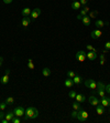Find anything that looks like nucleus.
Masks as SVG:
<instances>
[{"mask_svg":"<svg viewBox=\"0 0 110 123\" xmlns=\"http://www.w3.org/2000/svg\"><path fill=\"white\" fill-rule=\"evenodd\" d=\"M76 75V72L75 71H67V77H68V78H74V77H75Z\"/></svg>","mask_w":110,"mask_h":123,"instance_id":"27","label":"nucleus"},{"mask_svg":"<svg viewBox=\"0 0 110 123\" xmlns=\"http://www.w3.org/2000/svg\"><path fill=\"white\" fill-rule=\"evenodd\" d=\"M82 18H83L82 15H78V16H77V19H78V20H82Z\"/></svg>","mask_w":110,"mask_h":123,"instance_id":"43","label":"nucleus"},{"mask_svg":"<svg viewBox=\"0 0 110 123\" xmlns=\"http://www.w3.org/2000/svg\"><path fill=\"white\" fill-rule=\"evenodd\" d=\"M102 52H104V54H106V53H108V50H107V49H105Z\"/></svg>","mask_w":110,"mask_h":123,"instance_id":"44","label":"nucleus"},{"mask_svg":"<svg viewBox=\"0 0 110 123\" xmlns=\"http://www.w3.org/2000/svg\"><path fill=\"white\" fill-rule=\"evenodd\" d=\"M95 25H96V27H97L98 29H101V28H104L105 26H108L109 22H105V21H102V20H96Z\"/></svg>","mask_w":110,"mask_h":123,"instance_id":"13","label":"nucleus"},{"mask_svg":"<svg viewBox=\"0 0 110 123\" xmlns=\"http://www.w3.org/2000/svg\"><path fill=\"white\" fill-rule=\"evenodd\" d=\"M77 114H78V111L73 110V112H72V118H73V119H77Z\"/></svg>","mask_w":110,"mask_h":123,"instance_id":"32","label":"nucleus"},{"mask_svg":"<svg viewBox=\"0 0 110 123\" xmlns=\"http://www.w3.org/2000/svg\"><path fill=\"white\" fill-rule=\"evenodd\" d=\"M86 58H87L88 60H90V61H94V60L97 59V52L96 51H88L87 53H86Z\"/></svg>","mask_w":110,"mask_h":123,"instance_id":"8","label":"nucleus"},{"mask_svg":"<svg viewBox=\"0 0 110 123\" xmlns=\"http://www.w3.org/2000/svg\"><path fill=\"white\" fill-rule=\"evenodd\" d=\"M2 62H3V58L2 57H0V67L2 65Z\"/></svg>","mask_w":110,"mask_h":123,"instance_id":"42","label":"nucleus"},{"mask_svg":"<svg viewBox=\"0 0 110 123\" xmlns=\"http://www.w3.org/2000/svg\"><path fill=\"white\" fill-rule=\"evenodd\" d=\"M97 11H91V12H90V11H89V15H88V16H89V18H90V19H91V18H96V16H97Z\"/></svg>","mask_w":110,"mask_h":123,"instance_id":"29","label":"nucleus"},{"mask_svg":"<svg viewBox=\"0 0 110 123\" xmlns=\"http://www.w3.org/2000/svg\"><path fill=\"white\" fill-rule=\"evenodd\" d=\"M88 102L92 107H97L98 104H100V100L98 98H96L95 95H90V97L88 98Z\"/></svg>","mask_w":110,"mask_h":123,"instance_id":"6","label":"nucleus"},{"mask_svg":"<svg viewBox=\"0 0 110 123\" xmlns=\"http://www.w3.org/2000/svg\"><path fill=\"white\" fill-rule=\"evenodd\" d=\"M9 80H10V70L7 69L6 71H4V75L1 77V80H0V81H1L2 84H7L9 82Z\"/></svg>","mask_w":110,"mask_h":123,"instance_id":"7","label":"nucleus"},{"mask_svg":"<svg viewBox=\"0 0 110 123\" xmlns=\"http://www.w3.org/2000/svg\"><path fill=\"white\" fill-rule=\"evenodd\" d=\"M88 117H89V114H88L87 111L83 110V109H80V110H78V114H77V119H78L80 122H86L88 119Z\"/></svg>","mask_w":110,"mask_h":123,"instance_id":"2","label":"nucleus"},{"mask_svg":"<svg viewBox=\"0 0 110 123\" xmlns=\"http://www.w3.org/2000/svg\"><path fill=\"white\" fill-rule=\"evenodd\" d=\"M105 90H106V92H107V93L110 94V83L106 84V87H105Z\"/></svg>","mask_w":110,"mask_h":123,"instance_id":"34","label":"nucleus"},{"mask_svg":"<svg viewBox=\"0 0 110 123\" xmlns=\"http://www.w3.org/2000/svg\"><path fill=\"white\" fill-rule=\"evenodd\" d=\"M91 38L92 39H98V38H100L102 36V32L100 31V29H96V30H92L91 31Z\"/></svg>","mask_w":110,"mask_h":123,"instance_id":"10","label":"nucleus"},{"mask_svg":"<svg viewBox=\"0 0 110 123\" xmlns=\"http://www.w3.org/2000/svg\"><path fill=\"white\" fill-rule=\"evenodd\" d=\"M86 48H87L88 51H96V52H97V50H96V49H95L92 45H90V44H87V47H86Z\"/></svg>","mask_w":110,"mask_h":123,"instance_id":"31","label":"nucleus"},{"mask_svg":"<svg viewBox=\"0 0 110 123\" xmlns=\"http://www.w3.org/2000/svg\"><path fill=\"white\" fill-rule=\"evenodd\" d=\"M73 81H74V84H80V83H82V81H83V79H82L80 75L76 74L75 77L73 78Z\"/></svg>","mask_w":110,"mask_h":123,"instance_id":"20","label":"nucleus"},{"mask_svg":"<svg viewBox=\"0 0 110 123\" xmlns=\"http://www.w3.org/2000/svg\"><path fill=\"white\" fill-rule=\"evenodd\" d=\"M100 104H101V105H104L105 108H106V107H110V98H107V97L101 98Z\"/></svg>","mask_w":110,"mask_h":123,"instance_id":"11","label":"nucleus"},{"mask_svg":"<svg viewBox=\"0 0 110 123\" xmlns=\"http://www.w3.org/2000/svg\"><path fill=\"white\" fill-rule=\"evenodd\" d=\"M97 92H98V95H99V98L106 97V90H100V89H97Z\"/></svg>","mask_w":110,"mask_h":123,"instance_id":"25","label":"nucleus"},{"mask_svg":"<svg viewBox=\"0 0 110 123\" xmlns=\"http://www.w3.org/2000/svg\"><path fill=\"white\" fill-rule=\"evenodd\" d=\"M90 18H89V16H84L82 18V22L84 23V26H86V27H89L90 26Z\"/></svg>","mask_w":110,"mask_h":123,"instance_id":"14","label":"nucleus"},{"mask_svg":"<svg viewBox=\"0 0 110 123\" xmlns=\"http://www.w3.org/2000/svg\"><path fill=\"white\" fill-rule=\"evenodd\" d=\"M79 2H80V5L82 6H86L87 5V2H88V0H78Z\"/></svg>","mask_w":110,"mask_h":123,"instance_id":"35","label":"nucleus"},{"mask_svg":"<svg viewBox=\"0 0 110 123\" xmlns=\"http://www.w3.org/2000/svg\"><path fill=\"white\" fill-rule=\"evenodd\" d=\"M39 117V111L36 108L34 107H29L28 109H25L24 112V118L25 120H33Z\"/></svg>","mask_w":110,"mask_h":123,"instance_id":"1","label":"nucleus"},{"mask_svg":"<svg viewBox=\"0 0 110 123\" xmlns=\"http://www.w3.org/2000/svg\"><path fill=\"white\" fill-rule=\"evenodd\" d=\"M73 1H78V0H73Z\"/></svg>","mask_w":110,"mask_h":123,"instance_id":"46","label":"nucleus"},{"mask_svg":"<svg viewBox=\"0 0 110 123\" xmlns=\"http://www.w3.org/2000/svg\"><path fill=\"white\" fill-rule=\"evenodd\" d=\"M31 12H32V10L26 7V8H23V9H22L21 13H22V16L23 17H29V16H31Z\"/></svg>","mask_w":110,"mask_h":123,"instance_id":"16","label":"nucleus"},{"mask_svg":"<svg viewBox=\"0 0 110 123\" xmlns=\"http://www.w3.org/2000/svg\"><path fill=\"white\" fill-rule=\"evenodd\" d=\"M75 99H76L77 102H79V103H82V102H85V101H86V98H85L84 94H77Z\"/></svg>","mask_w":110,"mask_h":123,"instance_id":"19","label":"nucleus"},{"mask_svg":"<svg viewBox=\"0 0 110 123\" xmlns=\"http://www.w3.org/2000/svg\"><path fill=\"white\" fill-rule=\"evenodd\" d=\"M82 109V104L79 103V102H77V101H75L74 103H73V110H76V111H78Z\"/></svg>","mask_w":110,"mask_h":123,"instance_id":"22","label":"nucleus"},{"mask_svg":"<svg viewBox=\"0 0 110 123\" xmlns=\"http://www.w3.org/2000/svg\"><path fill=\"white\" fill-rule=\"evenodd\" d=\"M83 9L85 10V11H87V12H89V11H90V8H89V7H88V6H85V7H84V8H83Z\"/></svg>","mask_w":110,"mask_h":123,"instance_id":"40","label":"nucleus"},{"mask_svg":"<svg viewBox=\"0 0 110 123\" xmlns=\"http://www.w3.org/2000/svg\"><path fill=\"white\" fill-rule=\"evenodd\" d=\"M11 122H12V123H20V118L19 117H14Z\"/></svg>","mask_w":110,"mask_h":123,"instance_id":"33","label":"nucleus"},{"mask_svg":"<svg viewBox=\"0 0 110 123\" xmlns=\"http://www.w3.org/2000/svg\"><path fill=\"white\" fill-rule=\"evenodd\" d=\"M105 49H107V50H110V41L106 42V44H105Z\"/></svg>","mask_w":110,"mask_h":123,"instance_id":"36","label":"nucleus"},{"mask_svg":"<svg viewBox=\"0 0 110 123\" xmlns=\"http://www.w3.org/2000/svg\"><path fill=\"white\" fill-rule=\"evenodd\" d=\"M85 85L88 89H91V90H96L97 89V82L92 80V79H88L85 81Z\"/></svg>","mask_w":110,"mask_h":123,"instance_id":"3","label":"nucleus"},{"mask_svg":"<svg viewBox=\"0 0 110 123\" xmlns=\"http://www.w3.org/2000/svg\"><path fill=\"white\" fill-rule=\"evenodd\" d=\"M96 112H97V114H99V115H102V114L105 113V107L101 105V104H98L97 107H96Z\"/></svg>","mask_w":110,"mask_h":123,"instance_id":"15","label":"nucleus"},{"mask_svg":"<svg viewBox=\"0 0 110 123\" xmlns=\"http://www.w3.org/2000/svg\"><path fill=\"white\" fill-rule=\"evenodd\" d=\"M76 95H77V93H76V92H75V91H74V90H73V91H70V92H69V93H68V97H69V98H72V99H75V98H76Z\"/></svg>","mask_w":110,"mask_h":123,"instance_id":"28","label":"nucleus"},{"mask_svg":"<svg viewBox=\"0 0 110 123\" xmlns=\"http://www.w3.org/2000/svg\"><path fill=\"white\" fill-rule=\"evenodd\" d=\"M31 18H29V17H24L23 19H22V21H21V25H22V27H24V28H28L29 27V25L31 23Z\"/></svg>","mask_w":110,"mask_h":123,"instance_id":"12","label":"nucleus"},{"mask_svg":"<svg viewBox=\"0 0 110 123\" xmlns=\"http://www.w3.org/2000/svg\"><path fill=\"white\" fill-rule=\"evenodd\" d=\"M86 52L83 51V50H79L77 53H76V60L79 62H84L86 60Z\"/></svg>","mask_w":110,"mask_h":123,"instance_id":"4","label":"nucleus"},{"mask_svg":"<svg viewBox=\"0 0 110 123\" xmlns=\"http://www.w3.org/2000/svg\"><path fill=\"white\" fill-rule=\"evenodd\" d=\"M42 74H43L44 77H48V75H51V70L48 68H44L43 70H42Z\"/></svg>","mask_w":110,"mask_h":123,"instance_id":"23","label":"nucleus"},{"mask_svg":"<svg viewBox=\"0 0 110 123\" xmlns=\"http://www.w3.org/2000/svg\"><path fill=\"white\" fill-rule=\"evenodd\" d=\"M3 118H4V113H3V111H1V110H0V121L2 120Z\"/></svg>","mask_w":110,"mask_h":123,"instance_id":"39","label":"nucleus"},{"mask_svg":"<svg viewBox=\"0 0 110 123\" xmlns=\"http://www.w3.org/2000/svg\"><path fill=\"white\" fill-rule=\"evenodd\" d=\"M105 64V61H101L100 60V65H104Z\"/></svg>","mask_w":110,"mask_h":123,"instance_id":"45","label":"nucleus"},{"mask_svg":"<svg viewBox=\"0 0 110 123\" xmlns=\"http://www.w3.org/2000/svg\"><path fill=\"white\" fill-rule=\"evenodd\" d=\"M7 105H8V104H7L6 102H1V103H0V110L3 111L7 108Z\"/></svg>","mask_w":110,"mask_h":123,"instance_id":"30","label":"nucleus"},{"mask_svg":"<svg viewBox=\"0 0 110 123\" xmlns=\"http://www.w3.org/2000/svg\"><path fill=\"white\" fill-rule=\"evenodd\" d=\"M109 112H110V111H109Z\"/></svg>","mask_w":110,"mask_h":123,"instance_id":"47","label":"nucleus"},{"mask_svg":"<svg viewBox=\"0 0 110 123\" xmlns=\"http://www.w3.org/2000/svg\"><path fill=\"white\" fill-rule=\"evenodd\" d=\"M40 15H41V9L40 8H35V9L32 10V12H31V19L32 20L36 19V18L40 17Z\"/></svg>","mask_w":110,"mask_h":123,"instance_id":"9","label":"nucleus"},{"mask_svg":"<svg viewBox=\"0 0 110 123\" xmlns=\"http://www.w3.org/2000/svg\"><path fill=\"white\" fill-rule=\"evenodd\" d=\"M64 84H65V87H66V88H72V87H73V84H74V81H73V79H72V78H68V79H66V80H65Z\"/></svg>","mask_w":110,"mask_h":123,"instance_id":"21","label":"nucleus"},{"mask_svg":"<svg viewBox=\"0 0 110 123\" xmlns=\"http://www.w3.org/2000/svg\"><path fill=\"white\" fill-rule=\"evenodd\" d=\"M87 11H85V10H84V9H82V11H80V13H79V15H82V16L83 17H84V16H87Z\"/></svg>","mask_w":110,"mask_h":123,"instance_id":"37","label":"nucleus"},{"mask_svg":"<svg viewBox=\"0 0 110 123\" xmlns=\"http://www.w3.org/2000/svg\"><path fill=\"white\" fill-rule=\"evenodd\" d=\"M12 1H13V0H3V2L7 3V5H8V3H11Z\"/></svg>","mask_w":110,"mask_h":123,"instance_id":"41","label":"nucleus"},{"mask_svg":"<svg viewBox=\"0 0 110 123\" xmlns=\"http://www.w3.org/2000/svg\"><path fill=\"white\" fill-rule=\"evenodd\" d=\"M99 58H100V60H101V61H106V57H105V54H104V53L99 55Z\"/></svg>","mask_w":110,"mask_h":123,"instance_id":"38","label":"nucleus"},{"mask_svg":"<svg viewBox=\"0 0 110 123\" xmlns=\"http://www.w3.org/2000/svg\"><path fill=\"white\" fill-rule=\"evenodd\" d=\"M70 6H72V8L74 10H79L80 8H82V5H80V2H79V1H73Z\"/></svg>","mask_w":110,"mask_h":123,"instance_id":"18","label":"nucleus"},{"mask_svg":"<svg viewBox=\"0 0 110 123\" xmlns=\"http://www.w3.org/2000/svg\"><path fill=\"white\" fill-rule=\"evenodd\" d=\"M14 117H16V115H14V113H13V111H10V112H8L7 114H4V119H7L9 122H11Z\"/></svg>","mask_w":110,"mask_h":123,"instance_id":"17","label":"nucleus"},{"mask_svg":"<svg viewBox=\"0 0 110 123\" xmlns=\"http://www.w3.org/2000/svg\"><path fill=\"white\" fill-rule=\"evenodd\" d=\"M24 112H25V110H24V108L23 107H17L16 109L13 110L14 115H16V117H19V118L24 117Z\"/></svg>","mask_w":110,"mask_h":123,"instance_id":"5","label":"nucleus"},{"mask_svg":"<svg viewBox=\"0 0 110 123\" xmlns=\"http://www.w3.org/2000/svg\"><path fill=\"white\" fill-rule=\"evenodd\" d=\"M28 68L30 69V70H33V69H34V63H33V60H32V59H29Z\"/></svg>","mask_w":110,"mask_h":123,"instance_id":"26","label":"nucleus"},{"mask_svg":"<svg viewBox=\"0 0 110 123\" xmlns=\"http://www.w3.org/2000/svg\"><path fill=\"white\" fill-rule=\"evenodd\" d=\"M6 103L8 104V105H12V104L14 103V98H12V97L7 98V99H6Z\"/></svg>","mask_w":110,"mask_h":123,"instance_id":"24","label":"nucleus"}]
</instances>
